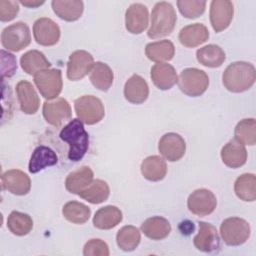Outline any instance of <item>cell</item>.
<instances>
[{
	"label": "cell",
	"instance_id": "e575fe53",
	"mask_svg": "<svg viewBox=\"0 0 256 256\" xmlns=\"http://www.w3.org/2000/svg\"><path fill=\"white\" fill-rule=\"evenodd\" d=\"M141 241V235L135 226L127 225L122 227L116 235L117 246L125 252L135 250Z\"/></svg>",
	"mask_w": 256,
	"mask_h": 256
},
{
	"label": "cell",
	"instance_id": "8d00e7d4",
	"mask_svg": "<svg viewBox=\"0 0 256 256\" xmlns=\"http://www.w3.org/2000/svg\"><path fill=\"white\" fill-rule=\"evenodd\" d=\"M7 227L16 236L27 235L33 228L32 218L19 211H12L7 219Z\"/></svg>",
	"mask_w": 256,
	"mask_h": 256
},
{
	"label": "cell",
	"instance_id": "d6a6232c",
	"mask_svg": "<svg viewBox=\"0 0 256 256\" xmlns=\"http://www.w3.org/2000/svg\"><path fill=\"white\" fill-rule=\"evenodd\" d=\"M82 199L91 204H100L106 201L110 195L109 185L101 179L93 180L85 189L78 194Z\"/></svg>",
	"mask_w": 256,
	"mask_h": 256
},
{
	"label": "cell",
	"instance_id": "484cf974",
	"mask_svg": "<svg viewBox=\"0 0 256 256\" xmlns=\"http://www.w3.org/2000/svg\"><path fill=\"white\" fill-rule=\"evenodd\" d=\"M58 157L54 150L51 148L41 145L34 149L30 161H29V171L31 173H37L46 167L53 166L57 164Z\"/></svg>",
	"mask_w": 256,
	"mask_h": 256
},
{
	"label": "cell",
	"instance_id": "ffe728a7",
	"mask_svg": "<svg viewBox=\"0 0 256 256\" xmlns=\"http://www.w3.org/2000/svg\"><path fill=\"white\" fill-rule=\"evenodd\" d=\"M178 38L183 46L193 48L208 40L209 31L207 27L201 23L189 24L180 30Z\"/></svg>",
	"mask_w": 256,
	"mask_h": 256
},
{
	"label": "cell",
	"instance_id": "44dd1931",
	"mask_svg": "<svg viewBox=\"0 0 256 256\" xmlns=\"http://www.w3.org/2000/svg\"><path fill=\"white\" fill-rule=\"evenodd\" d=\"M150 76L154 85L160 90H168L178 81L174 67L168 63H157L152 66Z\"/></svg>",
	"mask_w": 256,
	"mask_h": 256
},
{
	"label": "cell",
	"instance_id": "8992f818",
	"mask_svg": "<svg viewBox=\"0 0 256 256\" xmlns=\"http://www.w3.org/2000/svg\"><path fill=\"white\" fill-rule=\"evenodd\" d=\"M250 225L239 217L225 219L220 225V235L225 244L229 246H239L244 244L250 236Z\"/></svg>",
	"mask_w": 256,
	"mask_h": 256
},
{
	"label": "cell",
	"instance_id": "9a60e30c",
	"mask_svg": "<svg viewBox=\"0 0 256 256\" xmlns=\"http://www.w3.org/2000/svg\"><path fill=\"white\" fill-rule=\"evenodd\" d=\"M1 182L3 189L18 196L26 195L31 188L29 176L18 169H11L4 172L1 176Z\"/></svg>",
	"mask_w": 256,
	"mask_h": 256
},
{
	"label": "cell",
	"instance_id": "4dcf8cb0",
	"mask_svg": "<svg viewBox=\"0 0 256 256\" xmlns=\"http://www.w3.org/2000/svg\"><path fill=\"white\" fill-rule=\"evenodd\" d=\"M196 58L203 66L216 68L223 64L226 59V55L219 45L209 44L197 50Z\"/></svg>",
	"mask_w": 256,
	"mask_h": 256
},
{
	"label": "cell",
	"instance_id": "4316f807",
	"mask_svg": "<svg viewBox=\"0 0 256 256\" xmlns=\"http://www.w3.org/2000/svg\"><path fill=\"white\" fill-rule=\"evenodd\" d=\"M93 171L88 166H82L79 169L72 171L65 179V187L72 194H79L93 181Z\"/></svg>",
	"mask_w": 256,
	"mask_h": 256
},
{
	"label": "cell",
	"instance_id": "5b68a950",
	"mask_svg": "<svg viewBox=\"0 0 256 256\" xmlns=\"http://www.w3.org/2000/svg\"><path fill=\"white\" fill-rule=\"evenodd\" d=\"M74 108L78 119L87 125L100 122L105 115L102 101L93 95H84L77 98L74 102Z\"/></svg>",
	"mask_w": 256,
	"mask_h": 256
},
{
	"label": "cell",
	"instance_id": "836d02e7",
	"mask_svg": "<svg viewBox=\"0 0 256 256\" xmlns=\"http://www.w3.org/2000/svg\"><path fill=\"white\" fill-rule=\"evenodd\" d=\"M234 191L237 197L246 202L256 199V177L252 173L240 175L234 183Z\"/></svg>",
	"mask_w": 256,
	"mask_h": 256
},
{
	"label": "cell",
	"instance_id": "5bb4252c",
	"mask_svg": "<svg viewBox=\"0 0 256 256\" xmlns=\"http://www.w3.org/2000/svg\"><path fill=\"white\" fill-rule=\"evenodd\" d=\"M33 35L38 44L53 46L60 39V28L52 19L42 17L34 22Z\"/></svg>",
	"mask_w": 256,
	"mask_h": 256
},
{
	"label": "cell",
	"instance_id": "cb8c5ba5",
	"mask_svg": "<svg viewBox=\"0 0 256 256\" xmlns=\"http://www.w3.org/2000/svg\"><path fill=\"white\" fill-rule=\"evenodd\" d=\"M123 215L119 208L107 205L96 211L93 217L94 227L101 230H109L116 227L122 221Z\"/></svg>",
	"mask_w": 256,
	"mask_h": 256
},
{
	"label": "cell",
	"instance_id": "f546056e",
	"mask_svg": "<svg viewBox=\"0 0 256 256\" xmlns=\"http://www.w3.org/2000/svg\"><path fill=\"white\" fill-rule=\"evenodd\" d=\"M145 54L151 61L163 63L173 58L175 54L174 44L170 40H161L151 42L145 47Z\"/></svg>",
	"mask_w": 256,
	"mask_h": 256
},
{
	"label": "cell",
	"instance_id": "f1b7e54d",
	"mask_svg": "<svg viewBox=\"0 0 256 256\" xmlns=\"http://www.w3.org/2000/svg\"><path fill=\"white\" fill-rule=\"evenodd\" d=\"M20 64L24 72L29 75H36L51 66L45 55L38 50H30L24 53L20 58Z\"/></svg>",
	"mask_w": 256,
	"mask_h": 256
},
{
	"label": "cell",
	"instance_id": "30bf717a",
	"mask_svg": "<svg viewBox=\"0 0 256 256\" xmlns=\"http://www.w3.org/2000/svg\"><path fill=\"white\" fill-rule=\"evenodd\" d=\"M94 65L93 56L85 50L71 53L67 63V77L71 81H78L90 73Z\"/></svg>",
	"mask_w": 256,
	"mask_h": 256
},
{
	"label": "cell",
	"instance_id": "f35d334b",
	"mask_svg": "<svg viewBox=\"0 0 256 256\" xmlns=\"http://www.w3.org/2000/svg\"><path fill=\"white\" fill-rule=\"evenodd\" d=\"M177 6L180 13L188 18L194 19L202 15L206 8V1H194V0H179Z\"/></svg>",
	"mask_w": 256,
	"mask_h": 256
},
{
	"label": "cell",
	"instance_id": "52a82bcc",
	"mask_svg": "<svg viewBox=\"0 0 256 256\" xmlns=\"http://www.w3.org/2000/svg\"><path fill=\"white\" fill-rule=\"evenodd\" d=\"M31 42V33L28 25L22 21L6 27L1 34V44L7 50L18 52Z\"/></svg>",
	"mask_w": 256,
	"mask_h": 256
},
{
	"label": "cell",
	"instance_id": "d4e9b609",
	"mask_svg": "<svg viewBox=\"0 0 256 256\" xmlns=\"http://www.w3.org/2000/svg\"><path fill=\"white\" fill-rule=\"evenodd\" d=\"M143 234L152 240H162L171 232L169 221L161 216H154L146 219L141 224Z\"/></svg>",
	"mask_w": 256,
	"mask_h": 256
},
{
	"label": "cell",
	"instance_id": "1f68e13d",
	"mask_svg": "<svg viewBox=\"0 0 256 256\" xmlns=\"http://www.w3.org/2000/svg\"><path fill=\"white\" fill-rule=\"evenodd\" d=\"M114 74L112 69L103 62H95L90 71V81L92 85L100 90L107 91L112 86Z\"/></svg>",
	"mask_w": 256,
	"mask_h": 256
},
{
	"label": "cell",
	"instance_id": "7c38bea8",
	"mask_svg": "<svg viewBox=\"0 0 256 256\" xmlns=\"http://www.w3.org/2000/svg\"><path fill=\"white\" fill-rule=\"evenodd\" d=\"M234 14L233 3L229 0H213L210 4V22L215 32L225 30L231 23Z\"/></svg>",
	"mask_w": 256,
	"mask_h": 256
},
{
	"label": "cell",
	"instance_id": "3957f363",
	"mask_svg": "<svg viewBox=\"0 0 256 256\" xmlns=\"http://www.w3.org/2000/svg\"><path fill=\"white\" fill-rule=\"evenodd\" d=\"M177 20L173 6L166 1L155 4L151 13V24L147 32L149 38L157 39L169 35L175 27Z\"/></svg>",
	"mask_w": 256,
	"mask_h": 256
},
{
	"label": "cell",
	"instance_id": "e0dca14e",
	"mask_svg": "<svg viewBox=\"0 0 256 256\" xmlns=\"http://www.w3.org/2000/svg\"><path fill=\"white\" fill-rule=\"evenodd\" d=\"M199 231L193 239L194 246L202 252H214L220 247V238L216 228L206 222H199Z\"/></svg>",
	"mask_w": 256,
	"mask_h": 256
},
{
	"label": "cell",
	"instance_id": "7a4b0ae2",
	"mask_svg": "<svg viewBox=\"0 0 256 256\" xmlns=\"http://www.w3.org/2000/svg\"><path fill=\"white\" fill-rule=\"evenodd\" d=\"M59 136L69 145L68 158L73 162L80 161L89 147V136L83 122L78 118L72 119L62 128Z\"/></svg>",
	"mask_w": 256,
	"mask_h": 256
},
{
	"label": "cell",
	"instance_id": "7402d4cb",
	"mask_svg": "<svg viewBox=\"0 0 256 256\" xmlns=\"http://www.w3.org/2000/svg\"><path fill=\"white\" fill-rule=\"evenodd\" d=\"M221 159L229 168H239L246 163L247 150L243 144L230 140L221 149Z\"/></svg>",
	"mask_w": 256,
	"mask_h": 256
},
{
	"label": "cell",
	"instance_id": "b9f144b4",
	"mask_svg": "<svg viewBox=\"0 0 256 256\" xmlns=\"http://www.w3.org/2000/svg\"><path fill=\"white\" fill-rule=\"evenodd\" d=\"M17 70L16 58L13 54L1 50V74L2 78L11 77Z\"/></svg>",
	"mask_w": 256,
	"mask_h": 256
},
{
	"label": "cell",
	"instance_id": "ac0fdd59",
	"mask_svg": "<svg viewBox=\"0 0 256 256\" xmlns=\"http://www.w3.org/2000/svg\"><path fill=\"white\" fill-rule=\"evenodd\" d=\"M16 94L19 100L20 109L23 113L35 114L40 106L39 96L33 85L25 80L19 81L16 85Z\"/></svg>",
	"mask_w": 256,
	"mask_h": 256
},
{
	"label": "cell",
	"instance_id": "8fae6325",
	"mask_svg": "<svg viewBox=\"0 0 256 256\" xmlns=\"http://www.w3.org/2000/svg\"><path fill=\"white\" fill-rule=\"evenodd\" d=\"M43 116L47 123L59 127L71 119L72 110L69 102L64 98H56L52 101H45L43 104Z\"/></svg>",
	"mask_w": 256,
	"mask_h": 256
},
{
	"label": "cell",
	"instance_id": "ba28073f",
	"mask_svg": "<svg viewBox=\"0 0 256 256\" xmlns=\"http://www.w3.org/2000/svg\"><path fill=\"white\" fill-rule=\"evenodd\" d=\"M34 83L40 94L48 99L56 98L62 91V74L59 69H46L34 75Z\"/></svg>",
	"mask_w": 256,
	"mask_h": 256
},
{
	"label": "cell",
	"instance_id": "74e56055",
	"mask_svg": "<svg viewBox=\"0 0 256 256\" xmlns=\"http://www.w3.org/2000/svg\"><path fill=\"white\" fill-rule=\"evenodd\" d=\"M235 140L243 145L253 146L256 143V121L254 118L243 119L234 130Z\"/></svg>",
	"mask_w": 256,
	"mask_h": 256
},
{
	"label": "cell",
	"instance_id": "277c9868",
	"mask_svg": "<svg viewBox=\"0 0 256 256\" xmlns=\"http://www.w3.org/2000/svg\"><path fill=\"white\" fill-rule=\"evenodd\" d=\"M179 89L190 97L201 96L208 88L209 77L205 71L197 68H186L178 78Z\"/></svg>",
	"mask_w": 256,
	"mask_h": 256
},
{
	"label": "cell",
	"instance_id": "9c48e42d",
	"mask_svg": "<svg viewBox=\"0 0 256 256\" xmlns=\"http://www.w3.org/2000/svg\"><path fill=\"white\" fill-rule=\"evenodd\" d=\"M217 206L214 193L208 189L200 188L193 191L187 200V207L193 214L203 217L211 214Z\"/></svg>",
	"mask_w": 256,
	"mask_h": 256
},
{
	"label": "cell",
	"instance_id": "ab89813d",
	"mask_svg": "<svg viewBox=\"0 0 256 256\" xmlns=\"http://www.w3.org/2000/svg\"><path fill=\"white\" fill-rule=\"evenodd\" d=\"M83 255L85 256H108L109 247L106 242L101 239H90L83 247Z\"/></svg>",
	"mask_w": 256,
	"mask_h": 256
},
{
	"label": "cell",
	"instance_id": "603a6c76",
	"mask_svg": "<svg viewBox=\"0 0 256 256\" xmlns=\"http://www.w3.org/2000/svg\"><path fill=\"white\" fill-rule=\"evenodd\" d=\"M51 6L59 18L68 22L78 20L84 10V4L79 0H53Z\"/></svg>",
	"mask_w": 256,
	"mask_h": 256
},
{
	"label": "cell",
	"instance_id": "60d3db41",
	"mask_svg": "<svg viewBox=\"0 0 256 256\" xmlns=\"http://www.w3.org/2000/svg\"><path fill=\"white\" fill-rule=\"evenodd\" d=\"M19 12V2L0 0V20L8 22L13 20Z\"/></svg>",
	"mask_w": 256,
	"mask_h": 256
},
{
	"label": "cell",
	"instance_id": "d590c367",
	"mask_svg": "<svg viewBox=\"0 0 256 256\" xmlns=\"http://www.w3.org/2000/svg\"><path fill=\"white\" fill-rule=\"evenodd\" d=\"M64 218L74 224H84L91 216V210L85 204L78 201L67 202L62 209Z\"/></svg>",
	"mask_w": 256,
	"mask_h": 256
},
{
	"label": "cell",
	"instance_id": "d6986e66",
	"mask_svg": "<svg viewBox=\"0 0 256 256\" xmlns=\"http://www.w3.org/2000/svg\"><path fill=\"white\" fill-rule=\"evenodd\" d=\"M125 99L132 104H142L149 96V87L140 75H132L124 85Z\"/></svg>",
	"mask_w": 256,
	"mask_h": 256
},
{
	"label": "cell",
	"instance_id": "6da1fadb",
	"mask_svg": "<svg viewBox=\"0 0 256 256\" xmlns=\"http://www.w3.org/2000/svg\"><path fill=\"white\" fill-rule=\"evenodd\" d=\"M256 79V70L253 64L246 61H236L227 66L222 75L224 87L234 93L249 90Z\"/></svg>",
	"mask_w": 256,
	"mask_h": 256
},
{
	"label": "cell",
	"instance_id": "7bdbcfd3",
	"mask_svg": "<svg viewBox=\"0 0 256 256\" xmlns=\"http://www.w3.org/2000/svg\"><path fill=\"white\" fill-rule=\"evenodd\" d=\"M19 3H21L22 5L29 7V8H35L38 7L42 4H44V1H31V0H21Z\"/></svg>",
	"mask_w": 256,
	"mask_h": 256
},
{
	"label": "cell",
	"instance_id": "83f0119b",
	"mask_svg": "<svg viewBox=\"0 0 256 256\" xmlns=\"http://www.w3.org/2000/svg\"><path fill=\"white\" fill-rule=\"evenodd\" d=\"M141 173L143 177L149 181H160L167 173L166 162L160 156H148L141 163Z\"/></svg>",
	"mask_w": 256,
	"mask_h": 256
},
{
	"label": "cell",
	"instance_id": "2e32d148",
	"mask_svg": "<svg viewBox=\"0 0 256 256\" xmlns=\"http://www.w3.org/2000/svg\"><path fill=\"white\" fill-rule=\"evenodd\" d=\"M148 9L141 3L131 4L125 13V26L131 34H140L148 26Z\"/></svg>",
	"mask_w": 256,
	"mask_h": 256
},
{
	"label": "cell",
	"instance_id": "4fadbf2b",
	"mask_svg": "<svg viewBox=\"0 0 256 256\" xmlns=\"http://www.w3.org/2000/svg\"><path fill=\"white\" fill-rule=\"evenodd\" d=\"M158 150L166 160L175 162L184 156L186 151V143L179 134L169 132L164 134L159 140Z\"/></svg>",
	"mask_w": 256,
	"mask_h": 256
}]
</instances>
